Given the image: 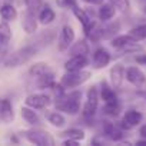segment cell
<instances>
[{"instance_id": "obj_1", "label": "cell", "mask_w": 146, "mask_h": 146, "mask_svg": "<svg viewBox=\"0 0 146 146\" xmlns=\"http://www.w3.org/2000/svg\"><path fill=\"white\" fill-rule=\"evenodd\" d=\"M80 99H82V92L80 90H73L69 93H62L56 96L54 106L57 110L64 112L67 115H78L80 112Z\"/></svg>"}, {"instance_id": "obj_2", "label": "cell", "mask_w": 146, "mask_h": 146, "mask_svg": "<svg viewBox=\"0 0 146 146\" xmlns=\"http://www.w3.org/2000/svg\"><path fill=\"white\" fill-rule=\"evenodd\" d=\"M39 52H40V50H39L36 46H33L32 43H27L26 46L17 49L16 52L9 53L2 63H3L5 67H19V66L27 63L30 59H33Z\"/></svg>"}, {"instance_id": "obj_3", "label": "cell", "mask_w": 146, "mask_h": 146, "mask_svg": "<svg viewBox=\"0 0 146 146\" xmlns=\"http://www.w3.org/2000/svg\"><path fill=\"white\" fill-rule=\"evenodd\" d=\"M92 76V73L89 70H76V72H66L60 79V85L64 89H75L86 83Z\"/></svg>"}, {"instance_id": "obj_4", "label": "cell", "mask_w": 146, "mask_h": 146, "mask_svg": "<svg viewBox=\"0 0 146 146\" xmlns=\"http://www.w3.org/2000/svg\"><path fill=\"white\" fill-rule=\"evenodd\" d=\"M30 143L37 145V146H53L56 142L53 139V136L49 132L40 130V129H30V130H25L22 133Z\"/></svg>"}, {"instance_id": "obj_5", "label": "cell", "mask_w": 146, "mask_h": 146, "mask_svg": "<svg viewBox=\"0 0 146 146\" xmlns=\"http://www.w3.org/2000/svg\"><path fill=\"white\" fill-rule=\"evenodd\" d=\"M98 106H99V92H98L96 86H92L86 92V102H85V106L82 110L83 117L92 119L98 112Z\"/></svg>"}, {"instance_id": "obj_6", "label": "cell", "mask_w": 146, "mask_h": 146, "mask_svg": "<svg viewBox=\"0 0 146 146\" xmlns=\"http://www.w3.org/2000/svg\"><path fill=\"white\" fill-rule=\"evenodd\" d=\"M102 136H106L108 139L113 140V142H120L123 139V129L119 125H115L112 122H102Z\"/></svg>"}, {"instance_id": "obj_7", "label": "cell", "mask_w": 146, "mask_h": 146, "mask_svg": "<svg viewBox=\"0 0 146 146\" xmlns=\"http://www.w3.org/2000/svg\"><path fill=\"white\" fill-rule=\"evenodd\" d=\"M75 42V30L70 25H64L60 30V37L57 42V49L60 52H64L70 47V44Z\"/></svg>"}, {"instance_id": "obj_8", "label": "cell", "mask_w": 146, "mask_h": 146, "mask_svg": "<svg viewBox=\"0 0 146 146\" xmlns=\"http://www.w3.org/2000/svg\"><path fill=\"white\" fill-rule=\"evenodd\" d=\"M56 35H57V30L56 29H49V30H44L40 35H37L29 43H32L33 46H36L39 50H42V49L47 47L50 43H53V40L56 39Z\"/></svg>"}, {"instance_id": "obj_9", "label": "cell", "mask_w": 146, "mask_h": 146, "mask_svg": "<svg viewBox=\"0 0 146 146\" xmlns=\"http://www.w3.org/2000/svg\"><path fill=\"white\" fill-rule=\"evenodd\" d=\"M142 117H143V116H142V113H140L139 110H136V109H129V110L125 112L123 120L119 123V126H120L122 129L129 130V129L137 126V125L142 122Z\"/></svg>"}, {"instance_id": "obj_10", "label": "cell", "mask_w": 146, "mask_h": 146, "mask_svg": "<svg viewBox=\"0 0 146 146\" xmlns=\"http://www.w3.org/2000/svg\"><path fill=\"white\" fill-rule=\"evenodd\" d=\"M26 106L32 108V109H44L47 108L52 100H50V96L44 95V93H33V95H29L26 98Z\"/></svg>"}, {"instance_id": "obj_11", "label": "cell", "mask_w": 146, "mask_h": 146, "mask_svg": "<svg viewBox=\"0 0 146 146\" xmlns=\"http://www.w3.org/2000/svg\"><path fill=\"white\" fill-rule=\"evenodd\" d=\"M125 78L127 79L129 83H132V85L136 86V88H140V86L146 82L145 73H143L139 67H136V66H130V67L126 69V72H125Z\"/></svg>"}, {"instance_id": "obj_12", "label": "cell", "mask_w": 146, "mask_h": 146, "mask_svg": "<svg viewBox=\"0 0 146 146\" xmlns=\"http://www.w3.org/2000/svg\"><path fill=\"white\" fill-rule=\"evenodd\" d=\"M72 12H73V15L76 16V19L80 22V25H82V27H83V32H85V35H88L89 33V30L92 29V26L95 25V22L90 19V16L83 10V9H80L78 5H73L72 6Z\"/></svg>"}, {"instance_id": "obj_13", "label": "cell", "mask_w": 146, "mask_h": 146, "mask_svg": "<svg viewBox=\"0 0 146 146\" xmlns=\"http://www.w3.org/2000/svg\"><path fill=\"white\" fill-rule=\"evenodd\" d=\"M89 59L85 54H76V56H70V59L64 63V69L66 72H76V70H82L88 66Z\"/></svg>"}, {"instance_id": "obj_14", "label": "cell", "mask_w": 146, "mask_h": 146, "mask_svg": "<svg viewBox=\"0 0 146 146\" xmlns=\"http://www.w3.org/2000/svg\"><path fill=\"white\" fill-rule=\"evenodd\" d=\"M15 119V112L12 102L9 99H2L0 100V123L2 125H9Z\"/></svg>"}, {"instance_id": "obj_15", "label": "cell", "mask_w": 146, "mask_h": 146, "mask_svg": "<svg viewBox=\"0 0 146 146\" xmlns=\"http://www.w3.org/2000/svg\"><path fill=\"white\" fill-rule=\"evenodd\" d=\"M112 60V56L109 53L108 49L105 47H98L95 52H93V66L96 69H103L106 67Z\"/></svg>"}, {"instance_id": "obj_16", "label": "cell", "mask_w": 146, "mask_h": 146, "mask_svg": "<svg viewBox=\"0 0 146 146\" xmlns=\"http://www.w3.org/2000/svg\"><path fill=\"white\" fill-rule=\"evenodd\" d=\"M125 72L126 69L122 63H116L115 66H112L109 75H110V85L113 89H119L122 86V82L125 79Z\"/></svg>"}, {"instance_id": "obj_17", "label": "cell", "mask_w": 146, "mask_h": 146, "mask_svg": "<svg viewBox=\"0 0 146 146\" xmlns=\"http://www.w3.org/2000/svg\"><path fill=\"white\" fill-rule=\"evenodd\" d=\"M23 29L26 33L32 35L37 30V17L36 13L32 10H26L25 16H23Z\"/></svg>"}, {"instance_id": "obj_18", "label": "cell", "mask_w": 146, "mask_h": 146, "mask_svg": "<svg viewBox=\"0 0 146 146\" xmlns=\"http://www.w3.org/2000/svg\"><path fill=\"white\" fill-rule=\"evenodd\" d=\"M67 52H69L70 56H76V54H85V56H88L89 52H90V47H89V44H88L86 40H78L76 43H72L70 44V47L67 49Z\"/></svg>"}, {"instance_id": "obj_19", "label": "cell", "mask_w": 146, "mask_h": 146, "mask_svg": "<svg viewBox=\"0 0 146 146\" xmlns=\"http://www.w3.org/2000/svg\"><path fill=\"white\" fill-rule=\"evenodd\" d=\"M116 15V9L112 3H102L99 10H98V17L102 22H108L110 19H113Z\"/></svg>"}, {"instance_id": "obj_20", "label": "cell", "mask_w": 146, "mask_h": 146, "mask_svg": "<svg viewBox=\"0 0 146 146\" xmlns=\"http://www.w3.org/2000/svg\"><path fill=\"white\" fill-rule=\"evenodd\" d=\"M54 19H56V13H54V10H53L49 5L42 6V9L39 10L37 20H39L42 25H50V23H53Z\"/></svg>"}, {"instance_id": "obj_21", "label": "cell", "mask_w": 146, "mask_h": 146, "mask_svg": "<svg viewBox=\"0 0 146 146\" xmlns=\"http://www.w3.org/2000/svg\"><path fill=\"white\" fill-rule=\"evenodd\" d=\"M20 113H22V117H23L29 125H32V126H39V125L42 123V120H40L39 115L35 112V109H32V108H29V106L22 108Z\"/></svg>"}, {"instance_id": "obj_22", "label": "cell", "mask_w": 146, "mask_h": 146, "mask_svg": "<svg viewBox=\"0 0 146 146\" xmlns=\"http://www.w3.org/2000/svg\"><path fill=\"white\" fill-rule=\"evenodd\" d=\"M100 98H102V100H103L105 103L113 102V100L117 99V98H116V93H115V90H113V88H112V85L109 86V83H108L106 80H103V82L100 83Z\"/></svg>"}, {"instance_id": "obj_23", "label": "cell", "mask_w": 146, "mask_h": 146, "mask_svg": "<svg viewBox=\"0 0 146 146\" xmlns=\"http://www.w3.org/2000/svg\"><path fill=\"white\" fill-rule=\"evenodd\" d=\"M119 32H120V22H119V20L110 22L109 25L103 26V39L110 40V39H113Z\"/></svg>"}, {"instance_id": "obj_24", "label": "cell", "mask_w": 146, "mask_h": 146, "mask_svg": "<svg viewBox=\"0 0 146 146\" xmlns=\"http://www.w3.org/2000/svg\"><path fill=\"white\" fill-rule=\"evenodd\" d=\"M47 72H50L49 64L44 63V62H37V63H35V64L30 66V69H29V75L33 76V78H39V76L44 75V73H47Z\"/></svg>"}, {"instance_id": "obj_25", "label": "cell", "mask_w": 146, "mask_h": 146, "mask_svg": "<svg viewBox=\"0 0 146 146\" xmlns=\"http://www.w3.org/2000/svg\"><path fill=\"white\" fill-rule=\"evenodd\" d=\"M0 16H2L5 20H7V22H12V20H16L17 10H16L15 6L6 3V5H3L2 7H0Z\"/></svg>"}, {"instance_id": "obj_26", "label": "cell", "mask_w": 146, "mask_h": 146, "mask_svg": "<svg viewBox=\"0 0 146 146\" xmlns=\"http://www.w3.org/2000/svg\"><path fill=\"white\" fill-rule=\"evenodd\" d=\"M12 39V29L7 22L0 23V46H7Z\"/></svg>"}, {"instance_id": "obj_27", "label": "cell", "mask_w": 146, "mask_h": 146, "mask_svg": "<svg viewBox=\"0 0 146 146\" xmlns=\"http://www.w3.org/2000/svg\"><path fill=\"white\" fill-rule=\"evenodd\" d=\"M120 110H122V105H120V102H119L117 99L113 100V102H108V103H105V106H103V112H105V115H108V116L116 117V116L120 113Z\"/></svg>"}, {"instance_id": "obj_28", "label": "cell", "mask_w": 146, "mask_h": 146, "mask_svg": "<svg viewBox=\"0 0 146 146\" xmlns=\"http://www.w3.org/2000/svg\"><path fill=\"white\" fill-rule=\"evenodd\" d=\"M47 120H49V123L52 125V126H54V127H63L64 126V123H66V119H64V116L60 113V110L57 112H49L47 115Z\"/></svg>"}, {"instance_id": "obj_29", "label": "cell", "mask_w": 146, "mask_h": 146, "mask_svg": "<svg viewBox=\"0 0 146 146\" xmlns=\"http://www.w3.org/2000/svg\"><path fill=\"white\" fill-rule=\"evenodd\" d=\"M62 137H66V139H75V140H83L85 139V130L83 129H79V127H72V129H67L64 132L60 133Z\"/></svg>"}, {"instance_id": "obj_30", "label": "cell", "mask_w": 146, "mask_h": 146, "mask_svg": "<svg viewBox=\"0 0 146 146\" xmlns=\"http://www.w3.org/2000/svg\"><path fill=\"white\" fill-rule=\"evenodd\" d=\"M53 83H54V73L52 70L37 78V86L40 89H50Z\"/></svg>"}, {"instance_id": "obj_31", "label": "cell", "mask_w": 146, "mask_h": 146, "mask_svg": "<svg viewBox=\"0 0 146 146\" xmlns=\"http://www.w3.org/2000/svg\"><path fill=\"white\" fill-rule=\"evenodd\" d=\"M130 42H135L130 36H129V33L127 35H120V36H115L113 39H110V44H112V47H115V49H122L123 46H126L127 43H130Z\"/></svg>"}, {"instance_id": "obj_32", "label": "cell", "mask_w": 146, "mask_h": 146, "mask_svg": "<svg viewBox=\"0 0 146 146\" xmlns=\"http://www.w3.org/2000/svg\"><path fill=\"white\" fill-rule=\"evenodd\" d=\"M129 36L135 40V42H142L146 40V25H139L133 29H130Z\"/></svg>"}, {"instance_id": "obj_33", "label": "cell", "mask_w": 146, "mask_h": 146, "mask_svg": "<svg viewBox=\"0 0 146 146\" xmlns=\"http://www.w3.org/2000/svg\"><path fill=\"white\" fill-rule=\"evenodd\" d=\"M86 36H88L92 42H99V40H102V39H103V26L95 23Z\"/></svg>"}, {"instance_id": "obj_34", "label": "cell", "mask_w": 146, "mask_h": 146, "mask_svg": "<svg viewBox=\"0 0 146 146\" xmlns=\"http://www.w3.org/2000/svg\"><path fill=\"white\" fill-rule=\"evenodd\" d=\"M110 3L120 13H127L129 9H130V2H129V0H110Z\"/></svg>"}, {"instance_id": "obj_35", "label": "cell", "mask_w": 146, "mask_h": 146, "mask_svg": "<svg viewBox=\"0 0 146 146\" xmlns=\"http://www.w3.org/2000/svg\"><path fill=\"white\" fill-rule=\"evenodd\" d=\"M25 5L27 7V10H32V12H37L42 9L43 6V0H25Z\"/></svg>"}, {"instance_id": "obj_36", "label": "cell", "mask_w": 146, "mask_h": 146, "mask_svg": "<svg viewBox=\"0 0 146 146\" xmlns=\"http://www.w3.org/2000/svg\"><path fill=\"white\" fill-rule=\"evenodd\" d=\"M78 0H56V3L59 7H72L73 5H76Z\"/></svg>"}, {"instance_id": "obj_37", "label": "cell", "mask_w": 146, "mask_h": 146, "mask_svg": "<svg viewBox=\"0 0 146 146\" xmlns=\"http://www.w3.org/2000/svg\"><path fill=\"white\" fill-rule=\"evenodd\" d=\"M83 2L92 6H100L102 3H105V0H83Z\"/></svg>"}, {"instance_id": "obj_38", "label": "cell", "mask_w": 146, "mask_h": 146, "mask_svg": "<svg viewBox=\"0 0 146 146\" xmlns=\"http://www.w3.org/2000/svg\"><path fill=\"white\" fill-rule=\"evenodd\" d=\"M139 135H140L143 139H146V123H145L143 126H140V129H139Z\"/></svg>"}, {"instance_id": "obj_39", "label": "cell", "mask_w": 146, "mask_h": 146, "mask_svg": "<svg viewBox=\"0 0 146 146\" xmlns=\"http://www.w3.org/2000/svg\"><path fill=\"white\" fill-rule=\"evenodd\" d=\"M136 2L139 3V6L142 7V10L146 13V0H136Z\"/></svg>"}, {"instance_id": "obj_40", "label": "cell", "mask_w": 146, "mask_h": 146, "mask_svg": "<svg viewBox=\"0 0 146 146\" xmlns=\"http://www.w3.org/2000/svg\"><path fill=\"white\" fill-rule=\"evenodd\" d=\"M137 95H139V96H142L143 99H146V92H137Z\"/></svg>"}, {"instance_id": "obj_41", "label": "cell", "mask_w": 146, "mask_h": 146, "mask_svg": "<svg viewBox=\"0 0 146 146\" xmlns=\"http://www.w3.org/2000/svg\"><path fill=\"white\" fill-rule=\"evenodd\" d=\"M136 143H137V145H146V140H145V139H142V140H137Z\"/></svg>"}, {"instance_id": "obj_42", "label": "cell", "mask_w": 146, "mask_h": 146, "mask_svg": "<svg viewBox=\"0 0 146 146\" xmlns=\"http://www.w3.org/2000/svg\"><path fill=\"white\" fill-rule=\"evenodd\" d=\"M0 100H2V99H0Z\"/></svg>"}]
</instances>
